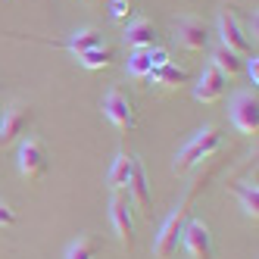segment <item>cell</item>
Wrapping results in <instances>:
<instances>
[{"instance_id":"obj_1","label":"cell","mask_w":259,"mask_h":259,"mask_svg":"<svg viewBox=\"0 0 259 259\" xmlns=\"http://www.w3.org/2000/svg\"><path fill=\"white\" fill-rule=\"evenodd\" d=\"M219 147H222L219 128H215V125H203L197 135H191L188 141L181 144V150L175 153V162H172V172H175V175L191 172L200 159H209V156L219 150Z\"/></svg>"},{"instance_id":"obj_2","label":"cell","mask_w":259,"mask_h":259,"mask_svg":"<svg viewBox=\"0 0 259 259\" xmlns=\"http://www.w3.org/2000/svg\"><path fill=\"white\" fill-rule=\"evenodd\" d=\"M16 165H19V175L25 181H41L47 175V165H50L47 162V147H44V141L34 138V135L22 138L19 141V150H16Z\"/></svg>"},{"instance_id":"obj_3","label":"cell","mask_w":259,"mask_h":259,"mask_svg":"<svg viewBox=\"0 0 259 259\" xmlns=\"http://www.w3.org/2000/svg\"><path fill=\"white\" fill-rule=\"evenodd\" d=\"M184 219H188V200H181L178 206L169 212V219L162 222V228L153 237V256L156 259H172L178 250V240H181V228H184Z\"/></svg>"},{"instance_id":"obj_4","label":"cell","mask_w":259,"mask_h":259,"mask_svg":"<svg viewBox=\"0 0 259 259\" xmlns=\"http://www.w3.org/2000/svg\"><path fill=\"white\" fill-rule=\"evenodd\" d=\"M228 116H231V125L240 135H256L259 132V97H256V88L253 91H237V94L231 97Z\"/></svg>"},{"instance_id":"obj_5","label":"cell","mask_w":259,"mask_h":259,"mask_svg":"<svg viewBox=\"0 0 259 259\" xmlns=\"http://www.w3.org/2000/svg\"><path fill=\"white\" fill-rule=\"evenodd\" d=\"M100 109H103V116H106V122L116 128L119 135H128L135 128V106H132V100H128L119 88H109L106 91V97H103V103H100Z\"/></svg>"},{"instance_id":"obj_6","label":"cell","mask_w":259,"mask_h":259,"mask_svg":"<svg viewBox=\"0 0 259 259\" xmlns=\"http://www.w3.org/2000/svg\"><path fill=\"white\" fill-rule=\"evenodd\" d=\"M109 222H113V231L119 237L122 250H132L135 247V222H132V203L122 191L109 194Z\"/></svg>"},{"instance_id":"obj_7","label":"cell","mask_w":259,"mask_h":259,"mask_svg":"<svg viewBox=\"0 0 259 259\" xmlns=\"http://www.w3.org/2000/svg\"><path fill=\"white\" fill-rule=\"evenodd\" d=\"M181 244L191 253V259H215V247H212V231L203 219H191L181 228Z\"/></svg>"},{"instance_id":"obj_8","label":"cell","mask_w":259,"mask_h":259,"mask_svg":"<svg viewBox=\"0 0 259 259\" xmlns=\"http://www.w3.org/2000/svg\"><path fill=\"white\" fill-rule=\"evenodd\" d=\"M219 44L228 47V50H234L237 57H250V53H253V44H250V38H247L244 25L237 22V16H234L228 7L219 13Z\"/></svg>"},{"instance_id":"obj_9","label":"cell","mask_w":259,"mask_h":259,"mask_svg":"<svg viewBox=\"0 0 259 259\" xmlns=\"http://www.w3.org/2000/svg\"><path fill=\"white\" fill-rule=\"evenodd\" d=\"M31 122V106L25 103H10L7 109H0V150L10 147L13 141H19L25 135V128Z\"/></svg>"},{"instance_id":"obj_10","label":"cell","mask_w":259,"mask_h":259,"mask_svg":"<svg viewBox=\"0 0 259 259\" xmlns=\"http://www.w3.org/2000/svg\"><path fill=\"white\" fill-rule=\"evenodd\" d=\"M128 203L144 215V219H150L153 209H150V184H147V172H144V162L135 159L132 165V175H128Z\"/></svg>"},{"instance_id":"obj_11","label":"cell","mask_w":259,"mask_h":259,"mask_svg":"<svg viewBox=\"0 0 259 259\" xmlns=\"http://www.w3.org/2000/svg\"><path fill=\"white\" fill-rule=\"evenodd\" d=\"M175 41L191 50V53H200L203 47L209 44V34H206V25H203L197 16H181V19L175 22Z\"/></svg>"},{"instance_id":"obj_12","label":"cell","mask_w":259,"mask_h":259,"mask_svg":"<svg viewBox=\"0 0 259 259\" xmlns=\"http://www.w3.org/2000/svg\"><path fill=\"white\" fill-rule=\"evenodd\" d=\"M225 84H228V78L222 75L219 69L206 66V69L200 72L197 84H194V100L197 103H215V100L225 97Z\"/></svg>"},{"instance_id":"obj_13","label":"cell","mask_w":259,"mask_h":259,"mask_svg":"<svg viewBox=\"0 0 259 259\" xmlns=\"http://www.w3.org/2000/svg\"><path fill=\"white\" fill-rule=\"evenodd\" d=\"M122 38L132 50H150L156 44V28H153V22L147 19V16H132V19L125 22Z\"/></svg>"},{"instance_id":"obj_14","label":"cell","mask_w":259,"mask_h":259,"mask_svg":"<svg viewBox=\"0 0 259 259\" xmlns=\"http://www.w3.org/2000/svg\"><path fill=\"white\" fill-rule=\"evenodd\" d=\"M28 41H41V38H28ZM41 44H50V47H66L72 57H78V53H84V50L100 47V44H103V34H100L97 28H81V31H75V34H69L66 41H41Z\"/></svg>"},{"instance_id":"obj_15","label":"cell","mask_w":259,"mask_h":259,"mask_svg":"<svg viewBox=\"0 0 259 259\" xmlns=\"http://www.w3.org/2000/svg\"><path fill=\"white\" fill-rule=\"evenodd\" d=\"M231 194L237 197L244 215L253 219V222H259V188H256V181H237V184H231Z\"/></svg>"},{"instance_id":"obj_16","label":"cell","mask_w":259,"mask_h":259,"mask_svg":"<svg viewBox=\"0 0 259 259\" xmlns=\"http://www.w3.org/2000/svg\"><path fill=\"white\" fill-rule=\"evenodd\" d=\"M209 66L212 69H219L225 78H234L240 69H244V57H237L234 50H228V47H212V53H209Z\"/></svg>"},{"instance_id":"obj_17","label":"cell","mask_w":259,"mask_h":259,"mask_svg":"<svg viewBox=\"0 0 259 259\" xmlns=\"http://www.w3.org/2000/svg\"><path fill=\"white\" fill-rule=\"evenodd\" d=\"M132 165H135V156L128 153V150H119L113 165H109V172H106V184L113 191H122L125 184H128V175H132Z\"/></svg>"},{"instance_id":"obj_18","label":"cell","mask_w":259,"mask_h":259,"mask_svg":"<svg viewBox=\"0 0 259 259\" xmlns=\"http://www.w3.org/2000/svg\"><path fill=\"white\" fill-rule=\"evenodd\" d=\"M75 60H78L81 69H91V72H94V69H106L109 63H113V60H116V50L109 47V44H100V47H94V50L78 53Z\"/></svg>"},{"instance_id":"obj_19","label":"cell","mask_w":259,"mask_h":259,"mask_svg":"<svg viewBox=\"0 0 259 259\" xmlns=\"http://www.w3.org/2000/svg\"><path fill=\"white\" fill-rule=\"evenodd\" d=\"M147 81H150V84H159V88H178V84L188 81V72L178 69V66H172V63H165V66H159V69H153L150 75H147Z\"/></svg>"},{"instance_id":"obj_20","label":"cell","mask_w":259,"mask_h":259,"mask_svg":"<svg viewBox=\"0 0 259 259\" xmlns=\"http://www.w3.org/2000/svg\"><path fill=\"white\" fill-rule=\"evenodd\" d=\"M97 250H100V244H97L94 234H78L66 247V256L63 259H97Z\"/></svg>"},{"instance_id":"obj_21","label":"cell","mask_w":259,"mask_h":259,"mask_svg":"<svg viewBox=\"0 0 259 259\" xmlns=\"http://www.w3.org/2000/svg\"><path fill=\"white\" fill-rule=\"evenodd\" d=\"M150 72H153L150 50H132V53H128V60H125V75H132V78L144 81Z\"/></svg>"},{"instance_id":"obj_22","label":"cell","mask_w":259,"mask_h":259,"mask_svg":"<svg viewBox=\"0 0 259 259\" xmlns=\"http://www.w3.org/2000/svg\"><path fill=\"white\" fill-rule=\"evenodd\" d=\"M128 13H132V0H109V16L116 22H125Z\"/></svg>"},{"instance_id":"obj_23","label":"cell","mask_w":259,"mask_h":259,"mask_svg":"<svg viewBox=\"0 0 259 259\" xmlns=\"http://www.w3.org/2000/svg\"><path fill=\"white\" fill-rule=\"evenodd\" d=\"M247 75H250V84L256 88L259 84V57H256V53L247 57Z\"/></svg>"},{"instance_id":"obj_24","label":"cell","mask_w":259,"mask_h":259,"mask_svg":"<svg viewBox=\"0 0 259 259\" xmlns=\"http://www.w3.org/2000/svg\"><path fill=\"white\" fill-rule=\"evenodd\" d=\"M16 222V212H13V206H7V203H0V228H10Z\"/></svg>"}]
</instances>
